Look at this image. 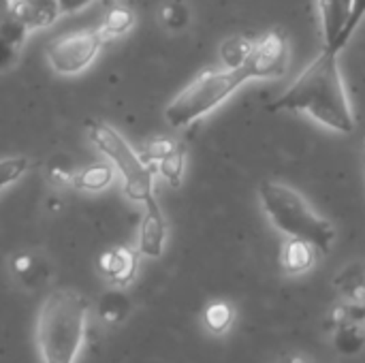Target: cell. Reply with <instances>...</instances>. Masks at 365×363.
<instances>
[{
  "mask_svg": "<svg viewBox=\"0 0 365 363\" xmlns=\"http://www.w3.org/2000/svg\"><path fill=\"white\" fill-rule=\"evenodd\" d=\"M269 111H302L336 133L355 131V113L342 81L338 53L323 49L269 105Z\"/></svg>",
  "mask_w": 365,
  "mask_h": 363,
  "instance_id": "1",
  "label": "cell"
},
{
  "mask_svg": "<svg viewBox=\"0 0 365 363\" xmlns=\"http://www.w3.org/2000/svg\"><path fill=\"white\" fill-rule=\"evenodd\" d=\"M88 300L71 289L51 291L36 315L34 340L41 363H75L88 329Z\"/></svg>",
  "mask_w": 365,
  "mask_h": 363,
  "instance_id": "2",
  "label": "cell"
},
{
  "mask_svg": "<svg viewBox=\"0 0 365 363\" xmlns=\"http://www.w3.org/2000/svg\"><path fill=\"white\" fill-rule=\"evenodd\" d=\"M261 205L272 225L287 237L310 242L319 252L327 255L336 244V227L310 208V203L291 186L267 180L259 186Z\"/></svg>",
  "mask_w": 365,
  "mask_h": 363,
  "instance_id": "3",
  "label": "cell"
},
{
  "mask_svg": "<svg viewBox=\"0 0 365 363\" xmlns=\"http://www.w3.org/2000/svg\"><path fill=\"white\" fill-rule=\"evenodd\" d=\"M244 81H248L242 68H207L199 73L165 109V120L173 128H184L222 105Z\"/></svg>",
  "mask_w": 365,
  "mask_h": 363,
  "instance_id": "4",
  "label": "cell"
},
{
  "mask_svg": "<svg viewBox=\"0 0 365 363\" xmlns=\"http://www.w3.org/2000/svg\"><path fill=\"white\" fill-rule=\"evenodd\" d=\"M88 137L90 141L103 152L113 169L122 175L124 193L130 201L145 203L154 195V169L137 154L130 143L107 122L90 120L88 122Z\"/></svg>",
  "mask_w": 365,
  "mask_h": 363,
  "instance_id": "5",
  "label": "cell"
},
{
  "mask_svg": "<svg viewBox=\"0 0 365 363\" xmlns=\"http://www.w3.org/2000/svg\"><path fill=\"white\" fill-rule=\"evenodd\" d=\"M101 45L103 36L98 30H73L47 45V60L56 73L75 75L92 64Z\"/></svg>",
  "mask_w": 365,
  "mask_h": 363,
  "instance_id": "6",
  "label": "cell"
},
{
  "mask_svg": "<svg viewBox=\"0 0 365 363\" xmlns=\"http://www.w3.org/2000/svg\"><path fill=\"white\" fill-rule=\"evenodd\" d=\"M323 49L340 53L365 17V0H317Z\"/></svg>",
  "mask_w": 365,
  "mask_h": 363,
  "instance_id": "7",
  "label": "cell"
},
{
  "mask_svg": "<svg viewBox=\"0 0 365 363\" xmlns=\"http://www.w3.org/2000/svg\"><path fill=\"white\" fill-rule=\"evenodd\" d=\"M291 47L282 30H269L259 41H250L244 64L240 66L248 79H276L289 71Z\"/></svg>",
  "mask_w": 365,
  "mask_h": 363,
  "instance_id": "8",
  "label": "cell"
},
{
  "mask_svg": "<svg viewBox=\"0 0 365 363\" xmlns=\"http://www.w3.org/2000/svg\"><path fill=\"white\" fill-rule=\"evenodd\" d=\"M145 212L139 225V242H137V252L150 259H158L165 252V244H167V223H165V214L156 201V197L152 195L145 203Z\"/></svg>",
  "mask_w": 365,
  "mask_h": 363,
  "instance_id": "9",
  "label": "cell"
},
{
  "mask_svg": "<svg viewBox=\"0 0 365 363\" xmlns=\"http://www.w3.org/2000/svg\"><path fill=\"white\" fill-rule=\"evenodd\" d=\"M137 263H139V252L126 246H115L98 255L96 267L101 276H105L111 285L115 287H126L135 280L137 276Z\"/></svg>",
  "mask_w": 365,
  "mask_h": 363,
  "instance_id": "10",
  "label": "cell"
},
{
  "mask_svg": "<svg viewBox=\"0 0 365 363\" xmlns=\"http://www.w3.org/2000/svg\"><path fill=\"white\" fill-rule=\"evenodd\" d=\"M11 17H15L19 24L26 26V30L45 28L56 21L60 15V2L58 0H15L9 11Z\"/></svg>",
  "mask_w": 365,
  "mask_h": 363,
  "instance_id": "11",
  "label": "cell"
},
{
  "mask_svg": "<svg viewBox=\"0 0 365 363\" xmlns=\"http://www.w3.org/2000/svg\"><path fill=\"white\" fill-rule=\"evenodd\" d=\"M317 248L299 237H289L280 248V267L289 276H302L312 270L317 261Z\"/></svg>",
  "mask_w": 365,
  "mask_h": 363,
  "instance_id": "12",
  "label": "cell"
},
{
  "mask_svg": "<svg viewBox=\"0 0 365 363\" xmlns=\"http://www.w3.org/2000/svg\"><path fill=\"white\" fill-rule=\"evenodd\" d=\"M9 270H11V276L26 289H38L49 276L47 263L34 252L13 255L9 261Z\"/></svg>",
  "mask_w": 365,
  "mask_h": 363,
  "instance_id": "13",
  "label": "cell"
},
{
  "mask_svg": "<svg viewBox=\"0 0 365 363\" xmlns=\"http://www.w3.org/2000/svg\"><path fill=\"white\" fill-rule=\"evenodd\" d=\"M26 34L28 30L15 17H0V71H6L17 62L19 45Z\"/></svg>",
  "mask_w": 365,
  "mask_h": 363,
  "instance_id": "14",
  "label": "cell"
},
{
  "mask_svg": "<svg viewBox=\"0 0 365 363\" xmlns=\"http://www.w3.org/2000/svg\"><path fill=\"white\" fill-rule=\"evenodd\" d=\"M96 312H98V319L105 323V325H122L130 312H133V302L130 297L118 287V289H111L107 293H103L98 297V306H96Z\"/></svg>",
  "mask_w": 365,
  "mask_h": 363,
  "instance_id": "15",
  "label": "cell"
},
{
  "mask_svg": "<svg viewBox=\"0 0 365 363\" xmlns=\"http://www.w3.org/2000/svg\"><path fill=\"white\" fill-rule=\"evenodd\" d=\"M113 175H115V169L111 163H92L86 169L77 171L71 178V184L77 190H92L94 193V190L107 188L113 182Z\"/></svg>",
  "mask_w": 365,
  "mask_h": 363,
  "instance_id": "16",
  "label": "cell"
},
{
  "mask_svg": "<svg viewBox=\"0 0 365 363\" xmlns=\"http://www.w3.org/2000/svg\"><path fill=\"white\" fill-rule=\"evenodd\" d=\"M334 349L342 357H355L365 349V329L361 323H344L334 329Z\"/></svg>",
  "mask_w": 365,
  "mask_h": 363,
  "instance_id": "17",
  "label": "cell"
},
{
  "mask_svg": "<svg viewBox=\"0 0 365 363\" xmlns=\"http://www.w3.org/2000/svg\"><path fill=\"white\" fill-rule=\"evenodd\" d=\"M235 321V310L229 302L216 300L210 302L203 310V325L212 336H222L233 327Z\"/></svg>",
  "mask_w": 365,
  "mask_h": 363,
  "instance_id": "18",
  "label": "cell"
},
{
  "mask_svg": "<svg viewBox=\"0 0 365 363\" xmlns=\"http://www.w3.org/2000/svg\"><path fill=\"white\" fill-rule=\"evenodd\" d=\"M135 21H137V17H135V13H133L128 6L115 4V6H111V9L107 11L103 24H101V28H98V32H101L103 41H105V39H118V36L126 34V32L135 26Z\"/></svg>",
  "mask_w": 365,
  "mask_h": 363,
  "instance_id": "19",
  "label": "cell"
},
{
  "mask_svg": "<svg viewBox=\"0 0 365 363\" xmlns=\"http://www.w3.org/2000/svg\"><path fill=\"white\" fill-rule=\"evenodd\" d=\"M184 167H186V152H184V148L182 145H173V150L169 152V154H165L156 165H154V169L165 178V182L167 184H171V186H180L182 184V180H184Z\"/></svg>",
  "mask_w": 365,
  "mask_h": 363,
  "instance_id": "20",
  "label": "cell"
},
{
  "mask_svg": "<svg viewBox=\"0 0 365 363\" xmlns=\"http://www.w3.org/2000/svg\"><path fill=\"white\" fill-rule=\"evenodd\" d=\"M30 167V160L26 156H6L0 158V190L17 182Z\"/></svg>",
  "mask_w": 365,
  "mask_h": 363,
  "instance_id": "21",
  "label": "cell"
},
{
  "mask_svg": "<svg viewBox=\"0 0 365 363\" xmlns=\"http://www.w3.org/2000/svg\"><path fill=\"white\" fill-rule=\"evenodd\" d=\"M160 19L165 24V28H169V30H182L190 21V11L182 0H173V2H167L163 6Z\"/></svg>",
  "mask_w": 365,
  "mask_h": 363,
  "instance_id": "22",
  "label": "cell"
},
{
  "mask_svg": "<svg viewBox=\"0 0 365 363\" xmlns=\"http://www.w3.org/2000/svg\"><path fill=\"white\" fill-rule=\"evenodd\" d=\"M250 49V41L242 39V36H235V39H229L225 45H222V60L227 66L231 68H240L246 60V53Z\"/></svg>",
  "mask_w": 365,
  "mask_h": 363,
  "instance_id": "23",
  "label": "cell"
},
{
  "mask_svg": "<svg viewBox=\"0 0 365 363\" xmlns=\"http://www.w3.org/2000/svg\"><path fill=\"white\" fill-rule=\"evenodd\" d=\"M60 2V13H73L86 4H90V0H58Z\"/></svg>",
  "mask_w": 365,
  "mask_h": 363,
  "instance_id": "24",
  "label": "cell"
},
{
  "mask_svg": "<svg viewBox=\"0 0 365 363\" xmlns=\"http://www.w3.org/2000/svg\"><path fill=\"white\" fill-rule=\"evenodd\" d=\"M284 363H308V362H306V359H304L302 355H289V357H287V362H284Z\"/></svg>",
  "mask_w": 365,
  "mask_h": 363,
  "instance_id": "25",
  "label": "cell"
},
{
  "mask_svg": "<svg viewBox=\"0 0 365 363\" xmlns=\"http://www.w3.org/2000/svg\"><path fill=\"white\" fill-rule=\"evenodd\" d=\"M105 2H113V0H105Z\"/></svg>",
  "mask_w": 365,
  "mask_h": 363,
  "instance_id": "26",
  "label": "cell"
}]
</instances>
